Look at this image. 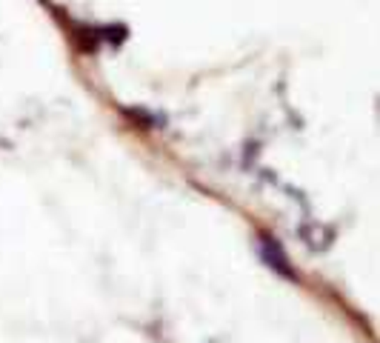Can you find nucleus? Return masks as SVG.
Wrapping results in <instances>:
<instances>
[{"instance_id":"1","label":"nucleus","mask_w":380,"mask_h":343,"mask_svg":"<svg viewBox=\"0 0 380 343\" xmlns=\"http://www.w3.org/2000/svg\"><path fill=\"white\" fill-rule=\"evenodd\" d=\"M263 257L269 260V266H275L280 274H286V278H292V281L297 278V274H294V272L286 266V255L280 252V246H277L272 238H263Z\"/></svg>"}]
</instances>
